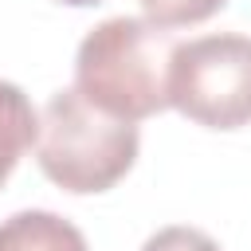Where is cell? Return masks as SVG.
I'll use <instances>...</instances> for the list:
<instances>
[{"mask_svg": "<svg viewBox=\"0 0 251 251\" xmlns=\"http://www.w3.org/2000/svg\"><path fill=\"white\" fill-rule=\"evenodd\" d=\"M176 39L145 16H110L90 27L75 51V90L122 118L145 122L169 110V71Z\"/></svg>", "mask_w": 251, "mask_h": 251, "instance_id": "6da1fadb", "label": "cell"}, {"mask_svg": "<svg viewBox=\"0 0 251 251\" xmlns=\"http://www.w3.org/2000/svg\"><path fill=\"white\" fill-rule=\"evenodd\" d=\"M0 251H90L86 235L59 212L24 208L0 220Z\"/></svg>", "mask_w": 251, "mask_h": 251, "instance_id": "277c9868", "label": "cell"}, {"mask_svg": "<svg viewBox=\"0 0 251 251\" xmlns=\"http://www.w3.org/2000/svg\"><path fill=\"white\" fill-rule=\"evenodd\" d=\"M35 137H39V110L16 82L0 78V188L20 165V157L35 145Z\"/></svg>", "mask_w": 251, "mask_h": 251, "instance_id": "5b68a950", "label": "cell"}, {"mask_svg": "<svg viewBox=\"0 0 251 251\" xmlns=\"http://www.w3.org/2000/svg\"><path fill=\"white\" fill-rule=\"evenodd\" d=\"M141 251H220V243H216L208 231H200V227L169 224V227L153 231V235L141 243Z\"/></svg>", "mask_w": 251, "mask_h": 251, "instance_id": "52a82bcc", "label": "cell"}, {"mask_svg": "<svg viewBox=\"0 0 251 251\" xmlns=\"http://www.w3.org/2000/svg\"><path fill=\"white\" fill-rule=\"evenodd\" d=\"M141 153V133L133 122H122L90 106L75 86H63L39 110L35 165L39 173L75 196L110 192Z\"/></svg>", "mask_w": 251, "mask_h": 251, "instance_id": "7a4b0ae2", "label": "cell"}, {"mask_svg": "<svg viewBox=\"0 0 251 251\" xmlns=\"http://www.w3.org/2000/svg\"><path fill=\"white\" fill-rule=\"evenodd\" d=\"M169 106L204 129L251 126V35L216 31L176 43Z\"/></svg>", "mask_w": 251, "mask_h": 251, "instance_id": "3957f363", "label": "cell"}, {"mask_svg": "<svg viewBox=\"0 0 251 251\" xmlns=\"http://www.w3.org/2000/svg\"><path fill=\"white\" fill-rule=\"evenodd\" d=\"M145 20L173 31V27H192V24H204L212 20L227 0H137Z\"/></svg>", "mask_w": 251, "mask_h": 251, "instance_id": "8992f818", "label": "cell"}, {"mask_svg": "<svg viewBox=\"0 0 251 251\" xmlns=\"http://www.w3.org/2000/svg\"><path fill=\"white\" fill-rule=\"evenodd\" d=\"M59 4H71V8H94V4H106V0H59Z\"/></svg>", "mask_w": 251, "mask_h": 251, "instance_id": "ba28073f", "label": "cell"}]
</instances>
